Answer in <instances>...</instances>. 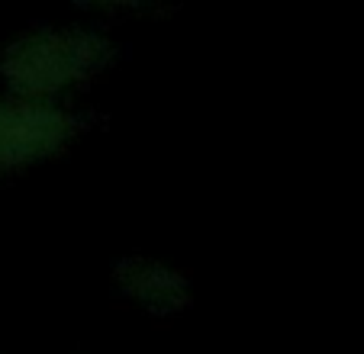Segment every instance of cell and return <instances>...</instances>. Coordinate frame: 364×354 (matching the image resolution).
I'll list each match as a JSON object with an SVG mask.
<instances>
[{"instance_id":"3","label":"cell","mask_w":364,"mask_h":354,"mask_svg":"<svg viewBox=\"0 0 364 354\" xmlns=\"http://www.w3.org/2000/svg\"><path fill=\"white\" fill-rule=\"evenodd\" d=\"M113 290L126 303L139 306L142 313L155 319H171L191 309L193 303V284L181 267L168 264L151 254H126L110 271Z\"/></svg>"},{"instance_id":"2","label":"cell","mask_w":364,"mask_h":354,"mask_svg":"<svg viewBox=\"0 0 364 354\" xmlns=\"http://www.w3.org/2000/svg\"><path fill=\"white\" fill-rule=\"evenodd\" d=\"M90 126L94 113L87 109L0 90V174H20L65 155Z\"/></svg>"},{"instance_id":"1","label":"cell","mask_w":364,"mask_h":354,"mask_svg":"<svg viewBox=\"0 0 364 354\" xmlns=\"http://www.w3.org/2000/svg\"><path fill=\"white\" fill-rule=\"evenodd\" d=\"M123 45L94 26H36L0 48L4 90L26 100L71 103V97L113 68Z\"/></svg>"}]
</instances>
